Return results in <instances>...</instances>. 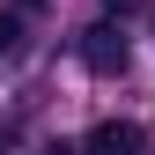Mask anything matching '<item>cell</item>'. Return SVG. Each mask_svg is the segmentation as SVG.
<instances>
[{
    "instance_id": "5b68a950",
    "label": "cell",
    "mask_w": 155,
    "mask_h": 155,
    "mask_svg": "<svg viewBox=\"0 0 155 155\" xmlns=\"http://www.w3.org/2000/svg\"><path fill=\"white\" fill-rule=\"evenodd\" d=\"M8 8H15V15H37V8H45V0H8Z\"/></svg>"
},
{
    "instance_id": "3957f363",
    "label": "cell",
    "mask_w": 155,
    "mask_h": 155,
    "mask_svg": "<svg viewBox=\"0 0 155 155\" xmlns=\"http://www.w3.org/2000/svg\"><path fill=\"white\" fill-rule=\"evenodd\" d=\"M15 45H22V15L8 8V15H0V59H15Z\"/></svg>"
},
{
    "instance_id": "277c9868",
    "label": "cell",
    "mask_w": 155,
    "mask_h": 155,
    "mask_svg": "<svg viewBox=\"0 0 155 155\" xmlns=\"http://www.w3.org/2000/svg\"><path fill=\"white\" fill-rule=\"evenodd\" d=\"M148 8V0H104V15H111V22H118V15H140Z\"/></svg>"
},
{
    "instance_id": "7a4b0ae2",
    "label": "cell",
    "mask_w": 155,
    "mask_h": 155,
    "mask_svg": "<svg viewBox=\"0 0 155 155\" xmlns=\"http://www.w3.org/2000/svg\"><path fill=\"white\" fill-rule=\"evenodd\" d=\"M81 155H140V126H118V118L89 126V140H81Z\"/></svg>"
},
{
    "instance_id": "6da1fadb",
    "label": "cell",
    "mask_w": 155,
    "mask_h": 155,
    "mask_svg": "<svg viewBox=\"0 0 155 155\" xmlns=\"http://www.w3.org/2000/svg\"><path fill=\"white\" fill-rule=\"evenodd\" d=\"M74 52H81V67L104 74V81H111V74H126V59H133V52H126V30L111 22V15H104V22H89L81 37H74Z\"/></svg>"
}]
</instances>
